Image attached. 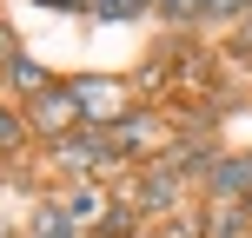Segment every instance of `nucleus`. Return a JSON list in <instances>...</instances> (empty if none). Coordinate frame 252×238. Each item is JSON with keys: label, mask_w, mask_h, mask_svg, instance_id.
Masks as SVG:
<instances>
[{"label": "nucleus", "mask_w": 252, "mask_h": 238, "mask_svg": "<svg viewBox=\"0 0 252 238\" xmlns=\"http://www.w3.org/2000/svg\"><path fill=\"white\" fill-rule=\"evenodd\" d=\"M66 93H73V106H80V119H126V100H120V79H73V86H66Z\"/></svg>", "instance_id": "obj_1"}, {"label": "nucleus", "mask_w": 252, "mask_h": 238, "mask_svg": "<svg viewBox=\"0 0 252 238\" xmlns=\"http://www.w3.org/2000/svg\"><path fill=\"white\" fill-rule=\"evenodd\" d=\"M53 159H60L66 172H106V165H113V146H106V139H93V132H73V139H60V146H53Z\"/></svg>", "instance_id": "obj_2"}, {"label": "nucleus", "mask_w": 252, "mask_h": 238, "mask_svg": "<svg viewBox=\"0 0 252 238\" xmlns=\"http://www.w3.org/2000/svg\"><path fill=\"white\" fill-rule=\"evenodd\" d=\"M206 185H213V199L252 205V165L246 159H213V165H206Z\"/></svg>", "instance_id": "obj_3"}, {"label": "nucleus", "mask_w": 252, "mask_h": 238, "mask_svg": "<svg viewBox=\"0 0 252 238\" xmlns=\"http://www.w3.org/2000/svg\"><path fill=\"white\" fill-rule=\"evenodd\" d=\"M113 146H120V152H139V159H153V152H166V132H159V119L126 113V119L113 126Z\"/></svg>", "instance_id": "obj_4"}, {"label": "nucleus", "mask_w": 252, "mask_h": 238, "mask_svg": "<svg viewBox=\"0 0 252 238\" xmlns=\"http://www.w3.org/2000/svg\"><path fill=\"white\" fill-rule=\"evenodd\" d=\"M33 119L47 126V132H60V126L80 119V106H73V93H66V86H47V93H33Z\"/></svg>", "instance_id": "obj_5"}, {"label": "nucleus", "mask_w": 252, "mask_h": 238, "mask_svg": "<svg viewBox=\"0 0 252 238\" xmlns=\"http://www.w3.org/2000/svg\"><path fill=\"white\" fill-rule=\"evenodd\" d=\"M7 86H20V93H47V86H53V79H47V73H40V66H33V60H27V53H13V60H7Z\"/></svg>", "instance_id": "obj_6"}, {"label": "nucleus", "mask_w": 252, "mask_h": 238, "mask_svg": "<svg viewBox=\"0 0 252 238\" xmlns=\"http://www.w3.org/2000/svg\"><path fill=\"white\" fill-rule=\"evenodd\" d=\"M246 212H252V205H232V199H219V212L206 218V238H239V225H246Z\"/></svg>", "instance_id": "obj_7"}, {"label": "nucleus", "mask_w": 252, "mask_h": 238, "mask_svg": "<svg viewBox=\"0 0 252 238\" xmlns=\"http://www.w3.org/2000/svg\"><path fill=\"white\" fill-rule=\"evenodd\" d=\"M33 238H73V218H66V212H53V205H40V218H33Z\"/></svg>", "instance_id": "obj_8"}, {"label": "nucleus", "mask_w": 252, "mask_h": 238, "mask_svg": "<svg viewBox=\"0 0 252 238\" xmlns=\"http://www.w3.org/2000/svg\"><path fill=\"white\" fill-rule=\"evenodd\" d=\"M87 13H100V20H133V0H80Z\"/></svg>", "instance_id": "obj_9"}, {"label": "nucleus", "mask_w": 252, "mask_h": 238, "mask_svg": "<svg viewBox=\"0 0 252 238\" xmlns=\"http://www.w3.org/2000/svg\"><path fill=\"white\" fill-rule=\"evenodd\" d=\"M60 212H66V218H93V212H100V192H73Z\"/></svg>", "instance_id": "obj_10"}, {"label": "nucleus", "mask_w": 252, "mask_h": 238, "mask_svg": "<svg viewBox=\"0 0 252 238\" xmlns=\"http://www.w3.org/2000/svg\"><path fill=\"white\" fill-rule=\"evenodd\" d=\"M20 139H27V126H20V119H13V113H7V106H0V152H13V146H20Z\"/></svg>", "instance_id": "obj_11"}, {"label": "nucleus", "mask_w": 252, "mask_h": 238, "mask_svg": "<svg viewBox=\"0 0 252 238\" xmlns=\"http://www.w3.org/2000/svg\"><path fill=\"white\" fill-rule=\"evenodd\" d=\"M100 238H133V212H126V205H120V212H106V225H100Z\"/></svg>", "instance_id": "obj_12"}, {"label": "nucleus", "mask_w": 252, "mask_h": 238, "mask_svg": "<svg viewBox=\"0 0 252 238\" xmlns=\"http://www.w3.org/2000/svg\"><path fill=\"white\" fill-rule=\"evenodd\" d=\"M166 13H179V20H186V13H206V0H159Z\"/></svg>", "instance_id": "obj_13"}, {"label": "nucleus", "mask_w": 252, "mask_h": 238, "mask_svg": "<svg viewBox=\"0 0 252 238\" xmlns=\"http://www.w3.org/2000/svg\"><path fill=\"white\" fill-rule=\"evenodd\" d=\"M13 53H20V40H13V26L0 20V60H13Z\"/></svg>", "instance_id": "obj_14"}, {"label": "nucleus", "mask_w": 252, "mask_h": 238, "mask_svg": "<svg viewBox=\"0 0 252 238\" xmlns=\"http://www.w3.org/2000/svg\"><path fill=\"white\" fill-rule=\"evenodd\" d=\"M246 0H206V13H239Z\"/></svg>", "instance_id": "obj_15"}, {"label": "nucleus", "mask_w": 252, "mask_h": 238, "mask_svg": "<svg viewBox=\"0 0 252 238\" xmlns=\"http://www.w3.org/2000/svg\"><path fill=\"white\" fill-rule=\"evenodd\" d=\"M33 7H60V13H73V7H80V0H33Z\"/></svg>", "instance_id": "obj_16"}, {"label": "nucleus", "mask_w": 252, "mask_h": 238, "mask_svg": "<svg viewBox=\"0 0 252 238\" xmlns=\"http://www.w3.org/2000/svg\"><path fill=\"white\" fill-rule=\"evenodd\" d=\"M139 7H159V0H133V13H139Z\"/></svg>", "instance_id": "obj_17"}, {"label": "nucleus", "mask_w": 252, "mask_h": 238, "mask_svg": "<svg viewBox=\"0 0 252 238\" xmlns=\"http://www.w3.org/2000/svg\"><path fill=\"white\" fill-rule=\"evenodd\" d=\"M246 7H252V0H246Z\"/></svg>", "instance_id": "obj_18"}, {"label": "nucleus", "mask_w": 252, "mask_h": 238, "mask_svg": "<svg viewBox=\"0 0 252 238\" xmlns=\"http://www.w3.org/2000/svg\"><path fill=\"white\" fill-rule=\"evenodd\" d=\"M246 165H252V159H246Z\"/></svg>", "instance_id": "obj_19"}]
</instances>
